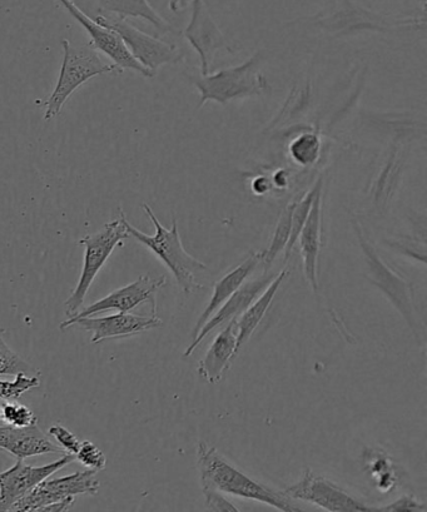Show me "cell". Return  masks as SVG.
<instances>
[{"mask_svg": "<svg viewBox=\"0 0 427 512\" xmlns=\"http://www.w3.org/2000/svg\"><path fill=\"white\" fill-rule=\"evenodd\" d=\"M197 466L200 470L202 489L208 487L222 494L260 501L280 511H302L285 492L271 489L251 479L232 466L216 447H210L203 441L197 449Z\"/></svg>", "mask_w": 427, "mask_h": 512, "instance_id": "cell-1", "label": "cell"}, {"mask_svg": "<svg viewBox=\"0 0 427 512\" xmlns=\"http://www.w3.org/2000/svg\"><path fill=\"white\" fill-rule=\"evenodd\" d=\"M142 208L156 228L155 235H146V233L137 230L128 222L126 217L124 223H126L129 237H133L141 245L146 246L148 250L155 253L165 263L168 270L175 276L178 286L182 288L183 292L202 291L205 287L197 281L196 273L206 271L207 266L191 256L183 247L176 217H173L171 228H166L147 203H143Z\"/></svg>", "mask_w": 427, "mask_h": 512, "instance_id": "cell-2", "label": "cell"}, {"mask_svg": "<svg viewBox=\"0 0 427 512\" xmlns=\"http://www.w3.org/2000/svg\"><path fill=\"white\" fill-rule=\"evenodd\" d=\"M262 53L256 52L241 66L221 69L215 73L188 76L192 86L201 94L198 109L207 102L226 106L235 99L261 97L272 92L271 84L260 72Z\"/></svg>", "mask_w": 427, "mask_h": 512, "instance_id": "cell-3", "label": "cell"}, {"mask_svg": "<svg viewBox=\"0 0 427 512\" xmlns=\"http://www.w3.org/2000/svg\"><path fill=\"white\" fill-rule=\"evenodd\" d=\"M62 48L64 56L57 86L43 104L46 108V121L58 117L67 99L89 79L99 74L119 72L114 64L104 63L89 43L83 47H74L68 39H63Z\"/></svg>", "mask_w": 427, "mask_h": 512, "instance_id": "cell-4", "label": "cell"}, {"mask_svg": "<svg viewBox=\"0 0 427 512\" xmlns=\"http://www.w3.org/2000/svg\"><path fill=\"white\" fill-rule=\"evenodd\" d=\"M124 218H126V215L119 208L118 220L106 223L102 230L83 237L79 241V245L84 247L83 267L77 286L66 301V315L68 317L77 315L99 271L106 265L113 251L117 247L123 246V241H126L129 237Z\"/></svg>", "mask_w": 427, "mask_h": 512, "instance_id": "cell-5", "label": "cell"}, {"mask_svg": "<svg viewBox=\"0 0 427 512\" xmlns=\"http://www.w3.org/2000/svg\"><path fill=\"white\" fill-rule=\"evenodd\" d=\"M101 26L112 29L123 39L129 53L143 67L157 73L158 69L166 64H178L185 61V54L175 44L161 41L145 32L139 31L127 19L113 16V14H99L94 18Z\"/></svg>", "mask_w": 427, "mask_h": 512, "instance_id": "cell-6", "label": "cell"}, {"mask_svg": "<svg viewBox=\"0 0 427 512\" xmlns=\"http://www.w3.org/2000/svg\"><path fill=\"white\" fill-rule=\"evenodd\" d=\"M166 277L152 278L148 275L141 276L137 281L129 283V285L109 293L102 300L93 303V305L78 311L77 315L69 317L67 321L61 323V330H67L71 327L72 322L78 318L92 317L98 313L116 310L117 312H131L134 308L150 303L152 307V315L156 316L157 301L156 295L158 290L166 285Z\"/></svg>", "mask_w": 427, "mask_h": 512, "instance_id": "cell-7", "label": "cell"}, {"mask_svg": "<svg viewBox=\"0 0 427 512\" xmlns=\"http://www.w3.org/2000/svg\"><path fill=\"white\" fill-rule=\"evenodd\" d=\"M292 500L310 502L321 509L332 512L371 511V506L355 499L349 492L341 489L324 476H316L311 469H306L300 481L283 490Z\"/></svg>", "mask_w": 427, "mask_h": 512, "instance_id": "cell-8", "label": "cell"}, {"mask_svg": "<svg viewBox=\"0 0 427 512\" xmlns=\"http://www.w3.org/2000/svg\"><path fill=\"white\" fill-rule=\"evenodd\" d=\"M67 12L86 29L89 38H91V46L96 51L106 54L111 59L114 66L118 68L119 72H123L124 69L129 71L137 72L141 76L146 78H153L156 76L150 69L143 67L141 63L133 58L132 54L129 53L126 44L123 39L119 37V34L112 31L107 27L101 26L94 19L89 18L81 8L77 7V4L73 0H58Z\"/></svg>", "mask_w": 427, "mask_h": 512, "instance_id": "cell-9", "label": "cell"}, {"mask_svg": "<svg viewBox=\"0 0 427 512\" xmlns=\"http://www.w3.org/2000/svg\"><path fill=\"white\" fill-rule=\"evenodd\" d=\"M74 461V456L69 454L44 466H31L24 464V460H17L11 469L0 472V511H12L41 482Z\"/></svg>", "mask_w": 427, "mask_h": 512, "instance_id": "cell-10", "label": "cell"}, {"mask_svg": "<svg viewBox=\"0 0 427 512\" xmlns=\"http://www.w3.org/2000/svg\"><path fill=\"white\" fill-rule=\"evenodd\" d=\"M191 21L182 36L195 49L201 59V74L211 73L213 61L218 51L235 54L225 36L208 11L205 0H191Z\"/></svg>", "mask_w": 427, "mask_h": 512, "instance_id": "cell-11", "label": "cell"}, {"mask_svg": "<svg viewBox=\"0 0 427 512\" xmlns=\"http://www.w3.org/2000/svg\"><path fill=\"white\" fill-rule=\"evenodd\" d=\"M97 471H77L59 479L44 480L26 499L19 501L12 511H42L44 507L78 495H97Z\"/></svg>", "mask_w": 427, "mask_h": 512, "instance_id": "cell-12", "label": "cell"}, {"mask_svg": "<svg viewBox=\"0 0 427 512\" xmlns=\"http://www.w3.org/2000/svg\"><path fill=\"white\" fill-rule=\"evenodd\" d=\"M71 326H78L82 331L92 332V344L116 338H126L139 333L155 330L162 326L157 316H138L132 313L118 312L116 315L94 318L83 317L73 321Z\"/></svg>", "mask_w": 427, "mask_h": 512, "instance_id": "cell-13", "label": "cell"}, {"mask_svg": "<svg viewBox=\"0 0 427 512\" xmlns=\"http://www.w3.org/2000/svg\"><path fill=\"white\" fill-rule=\"evenodd\" d=\"M275 277L276 276L273 275H266L265 273V275L256 278V280L243 283V285L218 308L215 315L203 325L196 337L192 338L191 345L183 352V357L192 356L197 347L201 345V342L205 340L211 332L215 331L216 328L226 326L228 322L240 317L242 313L247 310V307L256 300L257 296H260L263 290L270 285Z\"/></svg>", "mask_w": 427, "mask_h": 512, "instance_id": "cell-14", "label": "cell"}, {"mask_svg": "<svg viewBox=\"0 0 427 512\" xmlns=\"http://www.w3.org/2000/svg\"><path fill=\"white\" fill-rule=\"evenodd\" d=\"M0 449L17 457V460H26L28 457L47 454H61L62 447L54 445L49 437L39 429L38 424L23 427H0Z\"/></svg>", "mask_w": 427, "mask_h": 512, "instance_id": "cell-15", "label": "cell"}, {"mask_svg": "<svg viewBox=\"0 0 427 512\" xmlns=\"http://www.w3.org/2000/svg\"><path fill=\"white\" fill-rule=\"evenodd\" d=\"M322 190H324V183L317 190L310 215L307 217L304 228H302L299 240H297L300 243L305 277L314 292L319 288L317 265H319L322 245Z\"/></svg>", "mask_w": 427, "mask_h": 512, "instance_id": "cell-16", "label": "cell"}, {"mask_svg": "<svg viewBox=\"0 0 427 512\" xmlns=\"http://www.w3.org/2000/svg\"><path fill=\"white\" fill-rule=\"evenodd\" d=\"M237 323L228 322L213 340L207 354L198 364V375L210 384H217L237 356Z\"/></svg>", "mask_w": 427, "mask_h": 512, "instance_id": "cell-17", "label": "cell"}, {"mask_svg": "<svg viewBox=\"0 0 427 512\" xmlns=\"http://www.w3.org/2000/svg\"><path fill=\"white\" fill-rule=\"evenodd\" d=\"M260 263H262V252H251L250 256L240 266L233 268L220 281L216 282L215 287H213L211 300L208 302L200 318H198L195 328H193L192 338L196 337L203 325L215 315L218 308L247 281V278L255 272L256 267Z\"/></svg>", "mask_w": 427, "mask_h": 512, "instance_id": "cell-18", "label": "cell"}, {"mask_svg": "<svg viewBox=\"0 0 427 512\" xmlns=\"http://www.w3.org/2000/svg\"><path fill=\"white\" fill-rule=\"evenodd\" d=\"M357 233H359L362 250H364L366 257L369 258L376 286H379L390 297V300L395 303L402 315L405 316L406 321L411 323L412 312L414 311H412L409 285L380 260V257L372 250L369 243L365 242L362 233L360 231Z\"/></svg>", "mask_w": 427, "mask_h": 512, "instance_id": "cell-19", "label": "cell"}, {"mask_svg": "<svg viewBox=\"0 0 427 512\" xmlns=\"http://www.w3.org/2000/svg\"><path fill=\"white\" fill-rule=\"evenodd\" d=\"M290 271L282 270L271 281L265 290L261 293L255 301L247 307V310L242 315L236 318L237 323V355L243 346L250 341L256 328L260 325L263 318H265L268 308L272 305L273 298H275L278 288L281 287L282 282L289 277Z\"/></svg>", "mask_w": 427, "mask_h": 512, "instance_id": "cell-20", "label": "cell"}, {"mask_svg": "<svg viewBox=\"0 0 427 512\" xmlns=\"http://www.w3.org/2000/svg\"><path fill=\"white\" fill-rule=\"evenodd\" d=\"M99 12L101 14H113V16L127 18H141L151 23L162 34L173 31L171 24L165 21L148 0H99Z\"/></svg>", "mask_w": 427, "mask_h": 512, "instance_id": "cell-21", "label": "cell"}, {"mask_svg": "<svg viewBox=\"0 0 427 512\" xmlns=\"http://www.w3.org/2000/svg\"><path fill=\"white\" fill-rule=\"evenodd\" d=\"M365 470L380 492H390L397 486L394 462L384 451L369 450L365 454Z\"/></svg>", "mask_w": 427, "mask_h": 512, "instance_id": "cell-22", "label": "cell"}, {"mask_svg": "<svg viewBox=\"0 0 427 512\" xmlns=\"http://www.w3.org/2000/svg\"><path fill=\"white\" fill-rule=\"evenodd\" d=\"M295 202H291L283 208L280 218H278L275 232L271 238L270 247L266 251L262 252V263L265 265L266 270L272 266L278 255L281 252H285L287 243H289L291 235V218L292 210H294Z\"/></svg>", "mask_w": 427, "mask_h": 512, "instance_id": "cell-23", "label": "cell"}, {"mask_svg": "<svg viewBox=\"0 0 427 512\" xmlns=\"http://www.w3.org/2000/svg\"><path fill=\"white\" fill-rule=\"evenodd\" d=\"M322 183H324V178L320 177L319 180L316 181L315 186L312 187V190L309 193H306L299 202H295L294 210H292L290 240L285 248L286 261L289 260L292 251H294L302 228H304L307 217L310 215L312 203H314L317 190H319Z\"/></svg>", "mask_w": 427, "mask_h": 512, "instance_id": "cell-24", "label": "cell"}, {"mask_svg": "<svg viewBox=\"0 0 427 512\" xmlns=\"http://www.w3.org/2000/svg\"><path fill=\"white\" fill-rule=\"evenodd\" d=\"M321 152L320 134L304 132L290 143L289 153L292 159L302 167H309L317 162Z\"/></svg>", "mask_w": 427, "mask_h": 512, "instance_id": "cell-25", "label": "cell"}, {"mask_svg": "<svg viewBox=\"0 0 427 512\" xmlns=\"http://www.w3.org/2000/svg\"><path fill=\"white\" fill-rule=\"evenodd\" d=\"M0 421L6 426L29 427L38 424V417L29 407L18 402L4 401L0 404Z\"/></svg>", "mask_w": 427, "mask_h": 512, "instance_id": "cell-26", "label": "cell"}, {"mask_svg": "<svg viewBox=\"0 0 427 512\" xmlns=\"http://www.w3.org/2000/svg\"><path fill=\"white\" fill-rule=\"evenodd\" d=\"M4 330L0 327V377L16 376L19 372H32L33 367L19 357L3 338Z\"/></svg>", "mask_w": 427, "mask_h": 512, "instance_id": "cell-27", "label": "cell"}, {"mask_svg": "<svg viewBox=\"0 0 427 512\" xmlns=\"http://www.w3.org/2000/svg\"><path fill=\"white\" fill-rule=\"evenodd\" d=\"M39 386H41V381L38 377H29L24 372H19L14 381L0 380V400H18L29 390L37 389Z\"/></svg>", "mask_w": 427, "mask_h": 512, "instance_id": "cell-28", "label": "cell"}, {"mask_svg": "<svg viewBox=\"0 0 427 512\" xmlns=\"http://www.w3.org/2000/svg\"><path fill=\"white\" fill-rule=\"evenodd\" d=\"M74 459L89 470L103 471L107 466L106 455L92 441H82L81 449Z\"/></svg>", "mask_w": 427, "mask_h": 512, "instance_id": "cell-29", "label": "cell"}, {"mask_svg": "<svg viewBox=\"0 0 427 512\" xmlns=\"http://www.w3.org/2000/svg\"><path fill=\"white\" fill-rule=\"evenodd\" d=\"M48 434L53 436L69 455L76 456L79 449H81L82 441L66 427L54 425L48 430Z\"/></svg>", "mask_w": 427, "mask_h": 512, "instance_id": "cell-30", "label": "cell"}, {"mask_svg": "<svg viewBox=\"0 0 427 512\" xmlns=\"http://www.w3.org/2000/svg\"><path fill=\"white\" fill-rule=\"evenodd\" d=\"M203 495H205V505L210 511H240L231 504L230 501L222 495V492L203 487Z\"/></svg>", "mask_w": 427, "mask_h": 512, "instance_id": "cell-31", "label": "cell"}, {"mask_svg": "<svg viewBox=\"0 0 427 512\" xmlns=\"http://www.w3.org/2000/svg\"><path fill=\"white\" fill-rule=\"evenodd\" d=\"M425 504L417 501L412 495H404L390 505L372 507L371 511H426Z\"/></svg>", "mask_w": 427, "mask_h": 512, "instance_id": "cell-32", "label": "cell"}, {"mask_svg": "<svg viewBox=\"0 0 427 512\" xmlns=\"http://www.w3.org/2000/svg\"><path fill=\"white\" fill-rule=\"evenodd\" d=\"M272 183L266 177H257L252 183V190L256 195H265L271 190Z\"/></svg>", "mask_w": 427, "mask_h": 512, "instance_id": "cell-33", "label": "cell"}, {"mask_svg": "<svg viewBox=\"0 0 427 512\" xmlns=\"http://www.w3.org/2000/svg\"><path fill=\"white\" fill-rule=\"evenodd\" d=\"M188 2H190V0H171L170 9L175 13L180 12L183 8H186Z\"/></svg>", "mask_w": 427, "mask_h": 512, "instance_id": "cell-34", "label": "cell"}]
</instances>
